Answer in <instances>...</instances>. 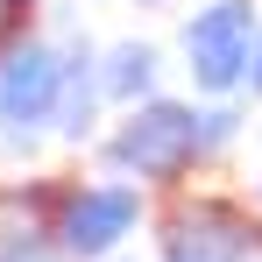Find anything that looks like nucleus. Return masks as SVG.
Returning a JSON list of instances; mask_svg holds the SVG:
<instances>
[{"mask_svg": "<svg viewBox=\"0 0 262 262\" xmlns=\"http://www.w3.org/2000/svg\"><path fill=\"white\" fill-rule=\"evenodd\" d=\"M106 156H114V170H128V177L170 184V177H184L199 163V114L170 106V99H149V106H135L128 121L114 128Z\"/></svg>", "mask_w": 262, "mask_h": 262, "instance_id": "nucleus-1", "label": "nucleus"}, {"mask_svg": "<svg viewBox=\"0 0 262 262\" xmlns=\"http://www.w3.org/2000/svg\"><path fill=\"white\" fill-rule=\"evenodd\" d=\"M57 92H64V57L50 43H7L0 50V135L21 149L43 128H57Z\"/></svg>", "mask_w": 262, "mask_h": 262, "instance_id": "nucleus-2", "label": "nucleus"}, {"mask_svg": "<svg viewBox=\"0 0 262 262\" xmlns=\"http://www.w3.org/2000/svg\"><path fill=\"white\" fill-rule=\"evenodd\" d=\"M184 57H191L199 92H234L255 64V14L241 0H220L206 14H191L184 21Z\"/></svg>", "mask_w": 262, "mask_h": 262, "instance_id": "nucleus-3", "label": "nucleus"}, {"mask_svg": "<svg viewBox=\"0 0 262 262\" xmlns=\"http://www.w3.org/2000/svg\"><path fill=\"white\" fill-rule=\"evenodd\" d=\"M135 220H142V191H135V184L64 191V206H57V248L78 255V262H99V255H114L135 234Z\"/></svg>", "mask_w": 262, "mask_h": 262, "instance_id": "nucleus-4", "label": "nucleus"}, {"mask_svg": "<svg viewBox=\"0 0 262 262\" xmlns=\"http://www.w3.org/2000/svg\"><path fill=\"white\" fill-rule=\"evenodd\" d=\"M262 248V227L234 213V206H220V199H199V206H184L170 220V234H163V255L170 262H248Z\"/></svg>", "mask_w": 262, "mask_h": 262, "instance_id": "nucleus-5", "label": "nucleus"}, {"mask_svg": "<svg viewBox=\"0 0 262 262\" xmlns=\"http://www.w3.org/2000/svg\"><path fill=\"white\" fill-rule=\"evenodd\" d=\"M99 64H92V50H71L64 57V92H57V135H71V142H85L92 135V106H99Z\"/></svg>", "mask_w": 262, "mask_h": 262, "instance_id": "nucleus-6", "label": "nucleus"}, {"mask_svg": "<svg viewBox=\"0 0 262 262\" xmlns=\"http://www.w3.org/2000/svg\"><path fill=\"white\" fill-rule=\"evenodd\" d=\"M99 85H106V99H142V92L156 85V50H149V43H121V50H106Z\"/></svg>", "mask_w": 262, "mask_h": 262, "instance_id": "nucleus-7", "label": "nucleus"}, {"mask_svg": "<svg viewBox=\"0 0 262 262\" xmlns=\"http://www.w3.org/2000/svg\"><path fill=\"white\" fill-rule=\"evenodd\" d=\"M227 142H234V114H227V106L199 114V156H213V149H227Z\"/></svg>", "mask_w": 262, "mask_h": 262, "instance_id": "nucleus-8", "label": "nucleus"}, {"mask_svg": "<svg viewBox=\"0 0 262 262\" xmlns=\"http://www.w3.org/2000/svg\"><path fill=\"white\" fill-rule=\"evenodd\" d=\"M248 78H255V92H262V43H255V64H248Z\"/></svg>", "mask_w": 262, "mask_h": 262, "instance_id": "nucleus-9", "label": "nucleus"}, {"mask_svg": "<svg viewBox=\"0 0 262 262\" xmlns=\"http://www.w3.org/2000/svg\"><path fill=\"white\" fill-rule=\"evenodd\" d=\"M142 7H163V0H142Z\"/></svg>", "mask_w": 262, "mask_h": 262, "instance_id": "nucleus-10", "label": "nucleus"}]
</instances>
